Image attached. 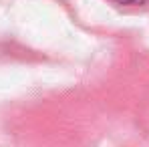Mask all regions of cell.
Listing matches in <instances>:
<instances>
[{"mask_svg":"<svg viewBox=\"0 0 149 147\" xmlns=\"http://www.w3.org/2000/svg\"><path fill=\"white\" fill-rule=\"evenodd\" d=\"M113 2H117V4H121V6H141V4H145L147 0H113Z\"/></svg>","mask_w":149,"mask_h":147,"instance_id":"obj_1","label":"cell"}]
</instances>
